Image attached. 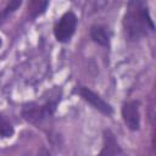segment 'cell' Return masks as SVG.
<instances>
[{"instance_id": "cell-1", "label": "cell", "mask_w": 156, "mask_h": 156, "mask_svg": "<svg viewBox=\"0 0 156 156\" xmlns=\"http://www.w3.org/2000/svg\"><path fill=\"white\" fill-rule=\"evenodd\" d=\"M123 29L129 40H138L155 29L145 1H129L123 16Z\"/></svg>"}, {"instance_id": "cell-2", "label": "cell", "mask_w": 156, "mask_h": 156, "mask_svg": "<svg viewBox=\"0 0 156 156\" xmlns=\"http://www.w3.org/2000/svg\"><path fill=\"white\" fill-rule=\"evenodd\" d=\"M77 28V16L68 11L61 16L54 27V35L60 43H68Z\"/></svg>"}, {"instance_id": "cell-3", "label": "cell", "mask_w": 156, "mask_h": 156, "mask_svg": "<svg viewBox=\"0 0 156 156\" xmlns=\"http://www.w3.org/2000/svg\"><path fill=\"white\" fill-rule=\"evenodd\" d=\"M76 93L79 94L87 102H89L94 108H96L98 111H100L101 113L104 115H112L113 112V108L110 104H107L100 95H98L96 93H94L93 90H90L89 88H85V87H77L76 89Z\"/></svg>"}, {"instance_id": "cell-4", "label": "cell", "mask_w": 156, "mask_h": 156, "mask_svg": "<svg viewBox=\"0 0 156 156\" xmlns=\"http://www.w3.org/2000/svg\"><path fill=\"white\" fill-rule=\"evenodd\" d=\"M122 118L126 126L130 130H139L140 128V112H139V102L127 101L122 106Z\"/></svg>"}, {"instance_id": "cell-5", "label": "cell", "mask_w": 156, "mask_h": 156, "mask_svg": "<svg viewBox=\"0 0 156 156\" xmlns=\"http://www.w3.org/2000/svg\"><path fill=\"white\" fill-rule=\"evenodd\" d=\"M121 147L115 138V135L112 134L111 130H105L104 132V144H102V149L100 151V154L98 156H117L118 154H121Z\"/></svg>"}, {"instance_id": "cell-6", "label": "cell", "mask_w": 156, "mask_h": 156, "mask_svg": "<svg viewBox=\"0 0 156 156\" xmlns=\"http://www.w3.org/2000/svg\"><path fill=\"white\" fill-rule=\"evenodd\" d=\"M90 37L99 45H101V46H108L111 34H110V32L107 30L106 27L100 26V24H95V26H93L90 28Z\"/></svg>"}, {"instance_id": "cell-7", "label": "cell", "mask_w": 156, "mask_h": 156, "mask_svg": "<svg viewBox=\"0 0 156 156\" xmlns=\"http://www.w3.org/2000/svg\"><path fill=\"white\" fill-rule=\"evenodd\" d=\"M0 135L2 138H11L13 135V127H12V124L2 115H0Z\"/></svg>"}, {"instance_id": "cell-8", "label": "cell", "mask_w": 156, "mask_h": 156, "mask_svg": "<svg viewBox=\"0 0 156 156\" xmlns=\"http://www.w3.org/2000/svg\"><path fill=\"white\" fill-rule=\"evenodd\" d=\"M21 1H10L9 4H7V6L0 12V24L2 23V22H5L6 21V18L11 15V13H13L20 6H21Z\"/></svg>"}, {"instance_id": "cell-9", "label": "cell", "mask_w": 156, "mask_h": 156, "mask_svg": "<svg viewBox=\"0 0 156 156\" xmlns=\"http://www.w3.org/2000/svg\"><path fill=\"white\" fill-rule=\"evenodd\" d=\"M48 6V1H33L29 5V12L32 13V17H37L38 15L43 13Z\"/></svg>"}, {"instance_id": "cell-10", "label": "cell", "mask_w": 156, "mask_h": 156, "mask_svg": "<svg viewBox=\"0 0 156 156\" xmlns=\"http://www.w3.org/2000/svg\"><path fill=\"white\" fill-rule=\"evenodd\" d=\"M38 156H51V155H50V152H49L45 147H41L40 151L38 152Z\"/></svg>"}, {"instance_id": "cell-11", "label": "cell", "mask_w": 156, "mask_h": 156, "mask_svg": "<svg viewBox=\"0 0 156 156\" xmlns=\"http://www.w3.org/2000/svg\"><path fill=\"white\" fill-rule=\"evenodd\" d=\"M0 45H1V38H0Z\"/></svg>"}]
</instances>
